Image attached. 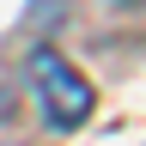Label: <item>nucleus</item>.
Masks as SVG:
<instances>
[{"mask_svg": "<svg viewBox=\"0 0 146 146\" xmlns=\"http://www.w3.org/2000/svg\"><path fill=\"white\" fill-rule=\"evenodd\" d=\"M31 79H36V98H43L49 128H61V134H67V128H85V122H91L98 91H91V79L67 61V55L36 49V55H31Z\"/></svg>", "mask_w": 146, "mask_h": 146, "instance_id": "1", "label": "nucleus"}, {"mask_svg": "<svg viewBox=\"0 0 146 146\" xmlns=\"http://www.w3.org/2000/svg\"><path fill=\"white\" fill-rule=\"evenodd\" d=\"M128 6H140V0H128Z\"/></svg>", "mask_w": 146, "mask_h": 146, "instance_id": "2", "label": "nucleus"}]
</instances>
